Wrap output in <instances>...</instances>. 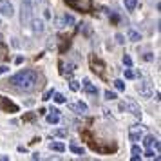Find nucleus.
I'll return each mask as SVG.
<instances>
[{"mask_svg":"<svg viewBox=\"0 0 161 161\" xmlns=\"http://www.w3.org/2000/svg\"><path fill=\"white\" fill-rule=\"evenodd\" d=\"M114 87H116V91H125L123 80H114Z\"/></svg>","mask_w":161,"mask_h":161,"instance_id":"nucleus-19","label":"nucleus"},{"mask_svg":"<svg viewBox=\"0 0 161 161\" xmlns=\"http://www.w3.org/2000/svg\"><path fill=\"white\" fill-rule=\"evenodd\" d=\"M0 161H9V156H0Z\"/></svg>","mask_w":161,"mask_h":161,"instance_id":"nucleus-32","label":"nucleus"},{"mask_svg":"<svg viewBox=\"0 0 161 161\" xmlns=\"http://www.w3.org/2000/svg\"><path fill=\"white\" fill-rule=\"evenodd\" d=\"M138 92L141 98H150V96L154 94V85H152V81H150V78H143V80L138 83Z\"/></svg>","mask_w":161,"mask_h":161,"instance_id":"nucleus-3","label":"nucleus"},{"mask_svg":"<svg viewBox=\"0 0 161 161\" xmlns=\"http://www.w3.org/2000/svg\"><path fill=\"white\" fill-rule=\"evenodd\" d=\"M53 96H54V102H56V103H65V96H64V94H60V92H54Z\"/></svg>","mask_w":161,"mask_h":161,"instance_id":"nucleus-17","label":"nucleus"},{"mask_svg":"<svg viewBox=\"0 0 161 161\" xmlns=\"http://www.w3.org/2000/svg\"><path fill=\"white\" fill-rule=\"evenodd\" d=\"M105 98H107V100H116V94L110 92V91H105Z\"/></svg>","mask_w":161,"mask_h":161,"instance_id":"nucleus-24","label":"nucleus"},{"mask_svg":"<svg viewBox=\"0 0 161 161\" xmlns=\"http://www.w3.org/2000/svg\"><path fill=\"white\" fill-rule=\"evenodd\" d=\"M116 40H118V44H123V36L121 35H116Z\"/></svg>","mask_w":161,"mask_h":161,"instance_id":"nucleus-30","label":"nucleus"},{"mask_svg":"<svg viewBox=\"0 0 161 161\" xmlns=\"http://www.w3.org/2000/svg\"><path fill=\"white\" fill-rule=\"evenodd\" d=\"M49 148L54 150V152H64V150H65V145L60 143V141H51V143H49Z\"/></svg>","mask_w":161,"mask_h":161,"instance_id":"nucleus-11","label":"nucleus"},{"mask_svg":"<svg viewBox=\"0 0 161 161\" xmlns=\"http://www.w3.org/2000/svg\"><path fill=\"white\" fill-rule=\"evenodd\" d=\"M145 60H147V62H152V60H154V54H152V53H147V54H145Z\"/></svg>","mask_w":161,"mask_h":161,"instance_id":"nucleus-27","label":"nucleus"},{"mask_svg":"<svg viewBox=\"0 0 161 161\" xmlns=\"http://www.w3.org/2000/svg\"><path fill=\"white\" fill-rule=\"evenodd\" d=\"M145 158H148V159H154V152H152V150H147Z\"/></svg>","mask_w":161,"mask_h":161,"instance_id":"nucleus-29","label":"nucleus"},{"mask_svg":"<svg viewBox=\"0 0 161 161\" xmlns=\"http://www.w3.org/2000/svg\"><path fill=\"white\" fill-rule=\"evenodd\" d=\"M141 139H143V145H145L147 148H152L154 143H156V138H154L152 134H148V136H143Z\"/></svg>","mask_w":161,"mask_h":161,"instance_id":"nucleus-12","label":"nucleus"},{"mask_svg":"<svg viewBox=\"0 0 161 161\" xmlns=\"http://www.w3.org/2000/svg\"><path fill=\"white\" fill-rule=\"evenodd\" d=\"M125 78H129V80H132V78H136V73H132L130 69H125Z\"/></svg>","mask_w":161,"mask_h":161,"instance_id":"nucleus-21","label":"nucleus"},{"mask_svg":"<svg viewBox=\"0 0 161 161\" xmlns=\"http://www.w3.org/2000/svg\"><path fill=\"white\" fill-rule=\"evenodd\" d=\"M64 18H65V25H67V24H73L74 22V18L71 15H64Z\"/></svg>","mask_w":161,"mask_h":161,"instance_id":"nucleus-26","label":"nucleus"},{"mask_svg":"<svg viewBox=\"0 0 161 161\" xmlns=\"http://www.w3.org/2000/svg\"><path fill=\"white\" fill-rule=\"evenodd\" d=\"M36 9V0H22V13H20V22L22 25H29Z\"/></svg>","mask_w":161,"mask_h":161,"instance_id":"nucleus-2","label":"nucleus"},{"mask_svg":"<svg viewBox=\"0 0 161 161\" xmlns=\"http://www.w3.org/2000/svg\"><path fill=\"white\" fill-rule=\"evenodd\" d=\"M0 15L8 16V18L15 15V8H13V4L9 0H0Z\"/></svg>","mask_w":161,"mask_h":161,"instance_id":"nucleus-5","label":"nucleus"},{"mask_svg":"<svg viewBox=\"0 0 161 161\" xmlns=\"http://www.w3.org/2000/svg\"><path fill=\"white\" fill-rule=\"evenodd\" d=\"M31 158H33V159H40V154H38V152H35L33 156H31Z\"/></svg>","mask_w":161,"mask_h":161,"instance_id":"nucleus-31","label":"nucleus"},{"mask_svg":"<svg viewBox=\"0 0 161 161\" xmlns=\"http://www.w3.org/2000/svg\"><path fill=\"white\" fill-rule=\"evenodd\" d=\"M56 27H65V18H64V16L56 18Z\"/></svg>","mask_w":161,"mask_h":161,"instance_id":"nucleus-20","label":"nucleus"},{"mask_svg":"<svg viewBox=\"0 0 161 161\" xmlns=\"http://www.w3.org/2000/svg\"><path fill=\"white\" fill-rule=\"evenodd\" d=\"M29 25H33V31L35 33H42L44 31V20H40V18H35L33 16V20H31Z\"/></svg>","mask_w":161,"mask_h":161,"instance_id":"nucleus-9","label":"nucleus"},{"mask_svg":"<svg viewBox=\"0 0 161 161\" xmlns=\"http://www.w3.org/2000/svg\"><path fill=\"white\" fill-rule=\"evenodd\" d=\"M83 89H85V92H87L89 96H96V94H98V87H94L87 78L83 80Z\"/></svg>","mask_w":161,"mask_h":161,"instance_id":"nucleus-8","label":"nucleus"},{"mask_svg":"<svg viewBox=\"0 0 161 161\" xmlns=\"http://www.w3.org/2000/svg\"><path fill=\"white\" fill-rule=\"evenodd\" d=\"M129 138H130V141L138 143L139 139L143 138V127H141V125H134V127H130V130H129Z\"/></svg>","mask_w":161,"mask_h":161,"instance_id":"nucleus-6","label":"nucleus"},{"mask_svg":"<svg viewBox=\"0 0 161 161\" xmlns=\"http://www.w3.org/2000/svg\"><path fill=\"white\" fill-rule=\"evenodd\" d=\"M8 83H11L13 87H16L18 91H25L29 92L38 85V73L33 71V69H25V71H20V73L13 74L9 78Z\"/></svg>","mask_w":161,"mask_h":161,"instance_id":"nucleus-1","label":"nucleus"},{"mask_svg":"<svg viewBox=\"0 0 161 161\" xmlns=\"http://www.w3.org/2000/svg\"><path fill=\"white\" fill-rule=\"evenodd\" d=\"M54 94V91H53V89H49V91H47V92H45L44 94V100H51V96Z\"/></svg>","mask_w":161,"mask_h":161,"instance_id":"nucleus-25","label":"nucleus"},{"mask_svg":"<svg viewBox=\"0 0 161 161\" xmlns=\"http://www.w3.org/2000/svg\"><path fill=\"white\" fill-rule=\"evenodd\" d=\"M8 71H9V67H8V65H0V74L8 73Z\"/></svg>","mask_w":161,"mask_h":161,"instance_id":"nucleus-28","label":"nucleus"},{"mask_svg":"<svg viewBox=\"0 0 161 161\" xmlns=\"http://www.w3.org/2000/svg\"><path fill=\"white\" fill-rule=\"evenodd\" d=\"M71 152H74V154H83V152H85V148H83V147H78V145H71Z\"/></svg>","mask_w":161,"mask_h":161,"instance_id":"nucleus-18","label":"nucleus"},{"mask_svg":"<svg viewBox=\"0 0 161 161\" xmlns=\"http://www.w3.org/2000/svg\"><path fill=\"white\" fill-rule=\"evenodd\" d=\"M53 136H56V138H67V129H58V130H53Z\"/></svg>","mask_w":161,"mask_h":161,"instance_id":"nucleus-16","label":"nucleus"},{"mask_svg":"<svg viewBox=\"0 0 161 161\" xmlns=\"http://www.w3.org/2000/svg\"><path fill=\"white\" fill-rule=\"evenodd\" d=\"M69 87H71V91L76 92V91H80V83H78V81H71V85H69Z\"/></svg>","mask_w":161,"mask_h":161,"instance_id":"nucleus-23","label":"nucleus"},{"mask_svg":"<svg viewBox=\"0 0 161 161\" xmlns=\"http://www.w3.org/2000/svg\"><path fill=\"white\" fill-rule=\"evenodd\" d=\"M69 109L73 112H78V114H85L87 112V105L83 102H76V103H69Z\"/></svg>","mask_w":161,"mask_h":161,"instance_id":"nucleus-7","label":"nucleus"},{"mask_svg":"<svg viewBox=\"0 0 161 161\" xmlns=\"http://www.w3.org/2000/svg\"><path fill=\"white\" fill-rule=\"evenodd\" d=\"M125 8L129 9V11H134L136 9V6H138V0H123Z\"/></svg>","mask_w":161,"mask_h":161,"instance_id":"nucleus-14","label":"nucleus"},{"mask_svg":"<svg viewBox=\"0 0 161 161\" xmlns=\"http://www.w3.org/2000/svg\"><path fill=\"white\" fill-rule=\"evenodd\" d=\"M127 36H129V40H130V42H139V40H141V35H139L138 31L130 29V27L127 29Z\"/></svg>","mask_w":161,"mask_h":161,"instance_id":"nucleus-10","label":"nucleus"},{"mask_svg":"<svg viewBox=\"0 0 161 161\" xmlns=\"http://www.w3.org/2000/svg\"><path fill=\"white\" fill-rule=\"evenodd\" d=\"M123 64H125L127 67H130V65H132V58L129 56V54H125V56H123Z\"/></svg>","mask_w":161,"mask_h":161,"instance_id":"nucleus-22","label":"nucleus"},{"mask_svg":"<svg viewBox=\"0 0 161 161\" xmlns=\"http://www.w3.org/2000/svg\"><path fill=\"white\" fill-rule=\"evenodd\" d=\"M119 109L129 110L132 116H136V118H141V109H139V105L134 100H125V102H121L119 103Z\"/></svg>","mask_w":161,"mask_h":161,"instance_id":"nucleus-4","label":"nucleus"},{"mask_svg":"<svg viewBox=\"0 0 161 161\" xmlns=\"http://www.w3.org/2000/svg\"><path fill=\"white\" fill-rule=\"evenodd\" d=\"M139 158H141V148H139L138 145H134V147H132V158H130V159L132 161H138Z\"/></svg>","mask_w":161,"mask_h":161,"instance_id":"nucleus-13","label":"nucleus"},{"mask_svg":"<svg viewBox=\"0 0 161 161\" xmlns=\"http://www.w3.org/2000/svg\"><path fill=\"white\" fill-rule=\"evenodd\" d=\"M60 121V114H56V112H53V114H49V116H47V123H58Z\"/></svg>","mask_w":161,"mask_h":161,"instance_id":"nucleus-15","label":"nucleus"}]
</instances>
